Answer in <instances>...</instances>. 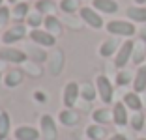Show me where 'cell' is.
<instances>
[{"mask_svg": "<svg viewBox=\"0 0 146 140\" xmlns=\"http://www.w3.org/2000/svg\"><path fill=\"white\" fill-rule=\"evenodd\" d=\"M109 34H112L114 38H131V36L137 32L135 24L131 21H122V19H114V21H109L105 24Z\"/></svg>", "mask_w": 146, "mask_h": 140, "instance_id": "obj_1", "label": "cell"}, {"mask_svg": "<svg viewBox=\"0 0 146 140\" xmlns=\"http://www.w3.org/2000/svg\"><path fill=\"white\" fill-rule=\"evenodd\" d=\"M96 90H98L99 99H101L105 105L112 103V97H114V86H112V82L109 81V77H105V75H98L96 77Z\"/></svg>", "mask_w": 146, "mask_h": 140, "instance_id": "obj_2", "label": "cell"}, {"mask_svg": "<svg viewBox=\"0 0 146 140\" xmlns=\"http://www.w3.org/2000/svg\"><path fill=\"white\" fill-rule=\"evenodd\" d=\"M25 36H26V26L23 24V22H15L11 28H8L4 34H2L0 39H2V43H4L6 47H11L13 43L25 39Z\"/></svg>", "mask_w": 146, "mask_h": 140, "instance_id": "obj_3", "label": "cell"}, {"mask_svg": "<svg viewBox=\"0 0 146 140\" xmlns=\"http://www.w3.org/2000/svg\"><path fill=\"white\" fill-rule=\"evenodd\" d=\"M133 49H135V43L131 41V39H127V41H124L120 45V49H118V52H116V56H114V65L118 69H124L125 65H127V62L131 60V56H133Z\"/></svg>", "mask_w": 146, "mask_h": 140, "instance_id": "obj_4", "label": "cell"}, {"mask_svg": "<svg viewBox=\"0 0 146 140\" xmlns=\"http://www.w3.org/2000/svg\"><path fill=\"white\" fill-rule=\"evenodd\" d=\"M39 133H41L43 140H56L58 136V131H56V123L52 120V116L43 114L39 118Z\"/></svg>", "mask_w": 146, "mask_h": 140, "instance_id": "obj_5", "label": "cell"}, {"mask_svg": "<svg viewBox=\"0 0 146 140\" xmlns=\"http://www.w3.org/2000/svg\"><path fill=\"white\" fill-rule=\"evenodd\" d=\"M79 15H81V19L86 22V24L90 26V28L94 30H99V28H103V19H101V15H99L98 11H96L94 8H88V6H84V8L79 9Z\"/></svg>", "mask_w": 146, "mask_h": 140, "instance_id": "obj_6", "label": "cell"}, {"mask_svg": "<svg viewBox=\"0 0 146 140\" xmlns=\"http://www.w3.org/2000/svg\"><path fill=\"white\" fill-rule=\"evenodd\" d=\"M28 38L32 39V43L38 47H54L56 45V38L52 34H49L47 30H41V28H36L30 30Z\"/></svg>", "mask_w": 146, "mask_h": 140, "instance_id": "obj_7", "label": "cell"}, {"mask_svg": "<svg viewBox=\"0 0 146 140\" xmlns=\"http://www.w3.org/2000/svg\"><path fill=\"white\" fill-rule=\"evenodd\" d=\"M0 60H4L8 64H25L28 56H26L25 51H19L13 47H2L0 49Z\"/></svg>", "mask_w": 146, "mask_h": 140, "instance_id": "obj_8", "label": "cell"}, {"mask_svg": "<svg viewBox=\"0 0 146 140\" xmlns=\"http://www.w3.org/2000/svg\"><path fill=\"white\" fill-rule=\"evenodd\" d=\"M81 97V88H79L77 82H68L64 86V92H62V101H64V106L66 108H73L77 99Z\"/></svg>", "mask_w": 146, "mask_h": 140, "instance_id": "obj_9", "label": "cell"}, {"mask_svg": "<svg viewBox=\"0 0 146 140\" xmlns=\"http://www.w3.org/2000/svg\"><path fill=\"white\" fill-rule=\"evenodd\" d=\"M112 122H114L116 125H120V127H124V125L129 123L127 106L124 105V101H116L114 103V106H112Z\"/></svg>", "mask_w": 146, "mask_h": 140, "instance_id": "obj_10", "label": "cell"}, {"mask_svg": "<svg viewBox=\"0 0 146 140\" xmlns=\"http://www.w3.org/2000/svg\"><path fill=\"white\" fill-rule=\"evenodd\" d=\"M13 136H15V140H38L41 133L34 129L32 125H21L13 131Z\"/></svg>", "mask_w": 146, "mask_h": 140, "instance_id": "obj_11", "label": "cell"}, {"mask_svg": "<svg viewBox=\"0 0 146 140\" xmlns=\"http://www.w3.org/2000/svg\"><path fill=\"white\" fill-rule=\"evenodd\" d=\"M58 122H60L62 125H66V127H75V125L81 122V116H79L77 110H73V108H64V110H60V114H58Z\"/></svg>", "mask_w": 146, "mask_h": 140, "instance_id": "obj_12", "label": "cell"}, {"mask_svg": "<svg viewBox=\"0 0 146 140\" xmlns=\"http://www.w3.org/2000/svg\"><path fill=\"white\" fill-rule=\"evenodd\" d=\"M92 8L98 13L112 15V13L118 11V2H116V0H92Z\"/></svg>", "mask_w": 146, "mask_h": 140, "instance_id": "obj_13", "label": "cell"}, {"mask_svg": "<svg viewBox=\"0 0 146 140\" xmlns=\"http://www.w3.org/2000/svg\"><path fill=\"white\" fill-rule=\"evenodd\" d=\"M118 49H120V45H118V39L112 36V38L105 39V41L99 45V56L109 58V56H112L114 52H118Z\"/></svg>", "mask_w": 146, "mask_h": 140, "instance_id": "obj_14", "label": "cell"}, {"mask_svg": "<svg viewBox=\"0 0 146 140\" xmlns=\"http://www.w3.org/2000/svg\"><path fill=\"white\" fill-rule=\"evenodd\" d=\"M43 26H45V30H47L49 34H52L54 38L62 34V22H60V19L56 17V15H45Z\"/></svg>", "mask_w": 146, "mask_h": 140, "instance_id": "obj_15", "label": "cell"}, {"mask_svg": "<svg viewBox=\"0 0 146 140\" xmlns=\"http://www.w3.org/2000/svg\"><path fill=\"white\" fill-rule=\"evenodd\" d=\"M23 79H25V73L21 71V69H9L8 73L4 75V84L8 86V88H15V86H19L23 82Z\"/></svg>", "mask_w": 146, "mask_h": 140, "instance_id": "obj_16", "label": "cell"}, {"mask_svg": "<svg viewBox=\"0 0 146 140\" xmlns=\"http://www.w3.org/2000/svg\"><path fill=\"white\" fill-rule=\"evenodd\" d=\"M28 13H30V6L26 2H17L11 8V19H15V22H23V21H26Z\"/></svg>", "mask_w": 146, "mask_h": 140, "instance_id": "obj_17", "label": "cell"}, {"mask_svg": "<svg viewBox=\"0 0 146 140\" xmlns=\"http://www.w3.org/2000/svg\"><path fill=\"white\" fill-rule=\"evenodd\" d=\"M127 19H131V22H146V8L144 6H129L125 9Z\"/></svg>", "mask_w": 146, "mask_h": 140, "instance_id": "obj_18", "label": "cell"}, {"mask_svg": "<svg viewBox=\"0 0 146 140\" xmlns=\"http://www.w3.org/2000/svg\"><path fill=\"white\" fill-rule=\"evenodd\" d=\"M144 90H146V65H139L135 79H133V92L141 93Z\"/></svg>", "mask_w": 146, "mask_h": 140, "instance_id": "obj_19", "label": "cell"}, {"mask_svg": "<svg viewBox=\"0 0 146 140\" xmlns=\"http://www.w3.org/2000/svg\"><path fill=\"white\" fill-rule=\"evenodd\" d=\"M64 67V52L56 51L52 56H49V69H51L52 75H58Z\"/></svg>", "mask_w": 146, "mask_h": 140, "instance_id": "obj_20", "label": "cell"}, {"mask_svg": "<svg viewBox=\"0 0 146 140\" xmlns=\"http://www.w3.org/2000/svg\"><path fill=\"white\" fill-rule=\"evenodd\" d=\"M124 105L135 112H141V108H142V101L139 97V93H135V92H127L124 95Z\"/></svg>", "mask_w": 146, "mask_h": 140, "instance_id": "obj_21", "label": "cell"}, {"mask_svg": "<svg viewBox=\"0 0 146 140\" xmlns=\"http://www.w3.org/2000/svg\"><path fill=\"white\" fill-rule=\"evenodd\" d=\"M25 52L28 56V60L34 62V64H41V62L47 60V52L43 51V49H39V47H26Z\"/></svg>", "mask_w": 146, "mask_h": 140, "instance_id": "obj_22", "label": "cell"}, {"mask_svg": "<svg viewBox=\"0 0 146 140\" xmlns=\"http://www.w3.org/2000/svg\"><path fill=\"white\" fill-rule=\"evenodd\" d=\"M11 129V120L6 110H0V140H6Z\"/></svg>", "mask_w": 146, "mask_h": 140, "instance_id": "obj_23", "label": "cell"}, {"mask_svg": "<svg viewBox=\"0 0 146 140\" xmlns=\"http://www.w3.org/2000/svg\"><path fill=\"white\" fill-rule=\"evenodd\" d=\"M92 120L98 125H105L112 120V112H109V108H98V110L92 112Z\"/></svg>", "mask_w": 146, "mask_h": 140, "instance_id": "obj_24", "label": "cell"}, {"mask_svg": "<svg viewBox=\"0 0 146 140\" xmlns=\"http://www.w3.org/2000/svg\"><path fill=\"white\" fill-rule=\"evenodd\" d=\"M105 135H107V131H105L103 125L92 123V125L86 127V136H88L90 140H101V138H105Z\"/></svg>", "mask_w": 146, "mask_h": 140, "instance_id": "obj_25", "label": "cell"}, {"mask_svg": "<svg viewBox=\"0 0 146 140\" xmlns=\"http://www.w3.org/2000/svg\"><path fill=\"white\" fill-rule=\"evenodd\" d=\"M79 88H81V97L84 99V101H94L96 95H98V90L94 88V84L92 82H82V84H79Z\"/></svg>", "mask_w": 146, "mask_h": 140, "instance_id": "obj_26", "label": "cell"}, {"mask_svg": "<svg viewBox=\"0 0 146 140\" xmlns=\"http://www.w3.org/2000/svg\"><path fill=\"white\" fill-rule=\"evenodd\" d=\"M43 21H45V17H43V15H41L39 11H30L25 22H26L28 26H30L32 30H36V28H39V26L43 24Z\"/></svg>", "mask_w": 146, "mask_h": 140, "instance_id": "obj_27", "label": "cell"}, {"mask_svg": "<svg viewBox=\"0 0 146 140\" xmlns=\"http://www.w3.org/2000/svg\"><path fill=\"white\" fill-rule=\"evenodd\" d=\"M36 11H39L41 15H52V11H54V2H52V0H38V2H36Z\"/></svg>", "mask_w": 146, "mask_h": 140, "instance_id": "obj_28", "label": "cell"}, {"mask_svg": "<svg viewBox=\"0 0 146 140\" xmlns=\"http://www.w3.org/2000/svg\"><path fill=\"white\" fill-rule=\"evenodd\" d=\"M79 9H81V6H79V0H60V11L71 15V13L79 11Z\"/></svg>", "mask_w": 146, "mask_h": 140, "instance_id": "obj_29", "label": "cell"}, {"mask_svg": "<svg viewBox=\"0 0 146 140\" xmlns=\"http://www.w3.org/2000/svg\"><path fill=\"white\" fill-rule=\"evenodd\" d=\"M129 82H131V71L122 69V71L116 75V84H118V86H127Z\"/></svg>", "mask_w": 146, "mask_h": 140, "instance_id": "obj_30", "label": "cell"}, {"mask_svg": "<svg viewBox=\"0 0 146 140\" xmlns=\"http://www.w3.org/2000/svg\"><path fill=\"white\" fill-rule=\"evenodd\" d=\"M131 127H133L135 131H141V129L144 127V114H142V112H135V114L131 116Z\"/></svg>", "mask_w": 146, "mask_h": 140, "instance_id": "obj_31", "label": "cell"}, {"mask_svg": "<svg viewBox=\"0 0 146 140\" xmlns=\"http://www.w3.org/2000/svg\"><path fill=\"white\" fill-rule=\"evenodd\" d=\"M11 19V9L8 6H0V26H6Z\"/></svg>", "mask_w": 146, "mask_h": 140, "instance_id": "obj_32", "label": "cell"}, {"mask_svg": "<svg viewBox=\"0 0 146 140\" xmlns=\"http://www.w3.org/2000/svg\"><path fill=\"white\" fill-rule=\"evenodd\" d=\"M144 56H146V51L142 49V45H141V47H137V45H135V49H133V56H131V60H133L135 64H141Z\"/></svg>", "mask_w": 146, "mask_h": 140, "instance_id": "obj_33", "label": "cell"}, {"mask_svg": "<svg viewBox=\"0 0 146 140\" xmlns=\"http://www.w3.org/2000/svg\"><path fill=\"white\" fill-rule=\"evenodd\" d=\"M107 140H127V138H125V135H120V133H118V135H112V136H109Z\"/></svg>", "mask_w": 146, "mask_h": 140, "instance_id": "obj_34", "label": "cell"}, {"mask_svg": "<svg viewBox=\"0 0 146 140\" xmlns=\"http://www.w3.org/2000/svg\"><path fill=\"white\" fill-rule=\"evenodd\" d=\"M139 36H141V39H142V43H146V24L141 28V32H139Z\"/></svg>", "mask_w": 146, "mask_h": 140, "instance_id": "obj_35", "label": "cell"}, {"mask_svg": "<svg viewBox=\"0 0 146 140\" xmlns=\"http://www.w3.org/2000/svg\"><path fill=\"white\" fill-rule=\"evenodd\" d=\"M36 97H38V101H39V103L45 101V95H43V92H36Z\"/></svg>", "mask_w": 146, "mask_h": 140, "instance_id": "obj_36", "label": "cell"}, {"mask_svg": "<svg viewBox=\"0 0 146 140\" xmlns=\"http://www.w3.org/2000/svg\"><path fill=\"white\" fill-rule=\"evenodd\" d=\"M135 4H137V6H142V4H146V0H135Z\"/></svg>", "mask_w": 146, "mask_h": 140, "instance_id": "obj_37", "label": "cell"}, {"mask_svg": "<svg viewBox=\"0 0 146 140\" xmlns=\"http://www.w3.org/2000/svg\"><path fill=\"white\" fill-rule=\"evenodd\" d=\"M9 4H17V0H8Z\"/></svg>", "mask_w": 146, "mask_h": 140, "instance_id": "obj_38", "label": "cell"}, {"mask_svg": "<svg viewBox=\"0 0 146 140\" xmlns=\"http://www.w3.org/2000/svg\"><path fill=\"white\" fill-rule=\"evenodd\" d=\"M135 140H146V138H135Z\"/></svg>", "mask_w": 146, "mask_h": 140, "instance_id": "obj_39", "label": "cell"}, {"mask_svg": "<svg viewBox=\"0 0 146 140\" xmlns=\"http://www.w3.org/2000/svg\"><path fill=\"white\" fill-rule=\"evenodd\" d=\"M0 6H2V0H0Z\"/></svg>", "mask_w": 146, "mask_h": 140, "instance_id": "obj_40", "label": "cell"}, {"mask_svg": "<svg viewBox=\"0 0 146 140\" xmlns=\"http://www.w3.org/2000/svg\"><path fill=\"white\" fill-rule=\"evenodd\" d=\"M0 79H2V73H0Z\"/></svg>", "mask_w": 146, "mask_h": 140, "instance_id": "obj_41", "label": "cell"}]
</instances>
